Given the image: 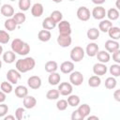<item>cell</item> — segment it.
Instances as JSON below:
<instances>
[{"label":"cell","mask_w":120,"mask_h":120,"mask_svg":"<svg viewBox=\"0 0 120 120\" xmlns=\"http://www.w3.org/2000/svg\"><path fill=\"white\" fill-rule=\"evenodd\" d=\"M36 66V61L33 57H25L23 59H19L16 61V69L21 73H25L32 70Z\"/></svg>","instance_id":"6da1fadb"},{"label":"cell","mask_w":120,"mask_h":120,"mask_svg":"<svg viewBox=\"0 0 120 120\" xmlns=\"http://www.w3.org/2000/svg\"><path fill=\"white\" fill-rule=\"evenodd\" d=\"M11 50L20 55H26L30 52V46L20 38H14L11 42Z\"/></svg>","instance_id":"7a4b0ae2"},{"label":"cell","mask_w":120,"mask_h":120,"mask_svg":"<svg viewBox=\"0 0 120 120\" xmlns=\"http://www.w3.org/2000/svg\"><path fill=\"white\" fill-rule=\"evenodd\" d=\"M84 50L80 46H75L70 51V59L73 62H80L84 57Z\"/></svg>","instance_id":"3957f363"},{"label":"cell","mask_w":120,"mask_h":120,"mask_svg":"<svg viewBox=\"0 0 120 120\" xmlns=\"http://www.w3.org/2000/svg\"><path fill=\"white\" fill-rule=\"evenodd\" d=\"M59 35L70 36L71 34V25L68 21H60L58 23Z\"/></svg>","instance_id":"277c9868"},{"label":"cell","mask_w":120,"mask_h":120,"mask_svg":"<svg viewBox=\"0 0 120 120\" xmlns=\"http://www.w3.org/2000/svg\"><path fill=\"white\" fill-rule=\"evenodd\" d=\"M69 82L75 86H79L83 82V75L80 71H72L69 73Z\"/></svg>","instance_id":"5b68a950"},{"label":"cell","mask_w":120,"mask_h":120,"mask_svg":"<svg viewBox=\"0 0 120 120\" xmlns=\"http://www.w3.org/2000/svg\"><path fill=\"white\" fill-rule=\"evenodd\" d=\"M91 12L86 7H80L77 10V17L82 22H86L90 19Z\"/></svg>","instance_id":"8992f818"},{"label":"cell","mask_w":120,"mask_h":120,"mask_svg":"<svg viewBox=\"0 0 120 120\" xmlns=\"http://www.w3.org/2000/svg\"><path fill=\"white\" fill-rule=\"evenodd\" d=\"M7 79L10 83L15 84L21 79V72H19L17 69H9L7 73Z\"/></svg>","instance_id":"52a82bcc"},{"label":"cell","mask_w":120,"mask_h":120,"mask_svg":"<svg viewBox=\"0 0 120 120\" xmlns=\"http://www.w3.org/2000/svg\"><path fill=\"white\" fill-rule=\"evenodd\" d=\"M58 91H59V94L62 96H68L72 93L73 88L71 83L65 82H61L58 85Z\"/></svg>","instance_id":"ba28073f"},{"label":"cell","mask_w":120,"mask_h":120,"mask_svg":"<svg viewBox=\"0 0 120 120\" xmlns=\"http://www.w3.org/2000/svg\"><path fill=\"white\" fill-rule=\"evenodd\" d=\"M91 15L96 20H103L106 16V9L101 6H97L93 8Z\"/></svg>","instance_id":"9c48e42d"},{"label":"cell","mask_w":120,"mask_h":120,"mask_svg":"<svg viewBox=\"0 0 120 120\" xmlns=\"http://www.w3.org/2000/svg\"><path fill=\"white\" fill-rule=\"evenodd\" d=\"M27 84L31 89H34V90L38 89L41 86V79L37 75L31 76L27 80Z\"/></svg>","instance_id":"30bf717a"},{"label":"cell","mask_w":120,"mask_h":120,"mask_svg":"<svg viewBox=\"0 0 120 120\" xmlns=\"http://www.w3.org/2000/svg\"><path fill=\"white\" fill-rule=\"evenodd\" d=\"M93 72L95 75H98V76L105 75L107 72V67L103 63H100V62L97 63L93 66Z\"/></svg>","instance_id":"8fae6325"},{"label":"cell","mask_w":120,"mask_h":120,"mask_svg":"<svg viewBox=\"0 0 120 120\" xmlns=\"http://www.w3.org/2000/svg\"><path fill=\"white\" fill-rule=\"evenodd\" d=\"M72 42V38L70 36H63V35H59L57 38V43L58 45H60L63 48H67L68 46L71 45Z\"/></svg>","instance_id":"7c38bea8"},{"label":"cell","mask_w":120,"mask_h":120,"mask_svg":"<svg viewBox=\"0 0 120 120\" xmlns=\"http://www.w3.org/2000/svg\"><path fill=\"white\" fill-rule=\"evenodd\" d=\"M60 70L62 73L69 74L74 70V64L71 61H65L60 65Z\"/></svg>","instance_id":"4fadbf2b"},{"label":"cell","mask_w":120,"mask_h":120,"mask_svg":"<svg viewBox=\"0 0 120 120\" xmlns=\"http://www.w3.org/2000/svg\"><path fill=\"white\" fill-rule=\"evenodd\" d=\"M1 14L5 17H8V18H10L14 15V8L11 5H8V4H5L1 7Z\"/></svg>","instance_id":"5bb4252c"},{"label":"cell","mask_w":120,"mask_h":120,"mask_svg":"<svg viewBox=\"0 0 120 120\" xmlns=\"http://www.w3.org/2000/svg\"><path fill=\"white\" fill-rule=\"evenodd\" d=\"M105 49L108 52H113L117 50H119V43L116 40L109 39L105 42Z\"/></svg>","instance_id":"9a60e30c"},{"label":"cell","mask_w":120,"mask_h":120,"mask_svg":"<svg viewBox=\"0 0 120 120\" xmlns=\"http://www.w3.org/2000/svg\"><path fill=\"white\" fill-rule=\"evenodd\" d=\"M98 46L97 43L95 42H92V43H89L87 46H86V49H85V52L88 56L90 57H94L96 56V54L98 53Z\"/></svg>","instance_id":"2e32d148"},{"label":"cell","mask_w":120,"mask_h":120,"mask_svg":"<svg viewBox=\"0 0 120 120\" xmlns=\"http://www.w3.org/2000/svg\"><path fill=\"white\" fill-rule=\"evenodd\" d=\"M43 11H44L43 6L40 3H36L31 8V13L34 17H40L43 14Z\"/></svg>","instance_id":"e0dca14e"},{"label":"cell","mask_w":120,"mask_h":120,"mask_svg":"<svg viewBox=\"0 0 120 120\" xmlns=\"http://www.w3.org/2000/svg\"><path fill=\"white\" fill-rule=\"evenodd\" d=\"M37 99L32 96H26L23 98V106L25 109H32L36 106Z\"/></svg>","instance_id":"ac0fdd59"},{"label":"cell","mask_w":120,"mask_h":120,"mask_svg":"<svg viewBox=\"0 0 120 120\" xmlns=\"http://www.w3.org/2000/svg\"><path fill=\"white\" fill-rule=\"evenodd\" d=\"M56 26V22L51 18V17H47L43 20L42 22V27L43 29H46V30H52V29H54Z\"/></svg>","instance_id":"d6986e66"},{"label":"cell","mask_w":120,"mask_h":120,"mask_svg":"<svg viewBox=\"0 0 120 120\" xmlns=\"http://www.w3.org/2000/svg\"><path fill=\"white\" fill-rule=\"evenodd\" d=\"M96 56H97L98 60L100 63H103V64L108 63L110 61V58H111L110 57V53L108 52H106V51H98V53L96 54Z\"/></svg>","instance_id":"ffe728a7"},{"label":"cell","mask_w":120,"mask_h":120,"mask_svg":"<svg viewBox=\"0 0 120 120\" xmlns=\"http://www.w3.org/2000/svg\"><path fill=\"white\" fill-rule=\"evenodd\" d=\"M14 92H15L16 97L17 98H23L24 97H26L28 95V89L24 85H18L15 88Z\"/></svg>","instance_id":"44dd1931"},{"label":"cell","mask_w":120,"mask_h":120,"mask_svg":"<svg viewBox=\"0 0 120 120\" xmlns=\"http://www.w3.org/2000/svg\"><path fill=\"white\" fill-rule=\"evenodd\" d=\"M38 38L40 41L42 42H47L51 39L52 38V34L49 30H46V29H43V30H40L38 34Z\"/></svg>","instance_id":"7402d4cb"},{"label":"cell","mask_w":120,"mask_h":120,"mask_svg":"<svg viewBox=\"0 0 120 120\" xmlns=\"http://www.w3.org/2000/svg\"><path fill=\"white\" fill-rule=\"evenodd\" d=\"M60 80H61V76L59 73H57L56 71L55 72H51L49 77H48V82L51 85H56L60 82Z\"/></svg>","instance_id":"603a6c76"},{"label":"cell","mask_w":120,"mask_h":120,"mask_svg":"<svg viewBox=\"0 0 120 120\" xmlns=\"http://www.w3.org/2000/svg\"><path fill=\"white\" fill-rule=\"evenodd\" d=\"M77 111L79 112V113L82 116V118L84 119V118H86L88 115H89V113H90V112H91V108H90V106L88 105V104H82V105H80L79 106V108L77 109Z\"/></svg>","instance_id":"cb8c5ba5"},{"label":"cell","mask_w":120,"mask_h":120,"mask_svg":"<svg viewBox=\"0 0 120 120\" xmlns=\"http://www.w3.org/2000/svg\"><path fill=\"white\" fill-rule=\"evenodd\" d=\"M112 26V22L110 20H101V22L98 24V30L103 33H107Z\"/></svg>","instance_id":"d4e9b609"},{"label":"cell","mask_w":120,"mask_h":120,"mask_svg":"<svg viewBox=\"0 0 120 120\" xmlns=\"http://www.w3.org/2000/svg\"><path fill=\"white\" fill-rule=\"evenodd\" d=\"M15 59H16V53L13 51H7L3 54V60L8 64L13 63L15 61Z\"/></svg>","instance_id":"484cf974"},{"label":"cell","mask_w":120,"mask_h":120,"mask_svg":"<svg viewBox=\"0 0 120 120\" xmlns=\"http://www.w3.org/2000/svg\"><path fill=\"white\" fill-rule=\"evenodd\" d=\"M108 34H109V37L112 38L113 40H117L120 38V28L116 26H112L108 30Z\"/></svg>","instance_id":"4316f807"},{"label":"cell","mask_w":120,"mask_h":120,"mask_svg":"<svg viewBox=\"0 0 120 120\" xmlns=\"http://www.w3.org/2000/svg\"><path fill=\"white\" fill-rule=\"evenodd\" d=\"M86 36L89 39L91 40H96L99 37V30L98 28H95V27H92V28H89L87 33H86Z\"/></svg>","instance_id":"83f0119b"},{"label":"cell","mask_w":120,"mask_h":120,"mask_svg":"<svg viewBox=\"0 0 120 120\" xmlns=\"http://www.w3.org/2000/svg\"><path fill=\"white\" fill-rule=\"evenodd\" d=\"M106 16L108 17V19L110 21H115L118 19L119 17V11L117 8H110L108 11H106Z\"/></svg>","instance_id":"f1b7e54d"},{"label":"cell","mask_w":120,"mask_h":120,"mask_svg":"<svg viewBox=\"0 0 120 120\" xmlns=\"http://www.w3.org/2000/svg\"><path fill=\"white\" fill-rule=\"evenodd\" d=\"M101 83V79L98 75H93L88 80V85L90 87H98Z\"/></svg>","instance_id":"f546056e"},{"label":"cell","mask_w":120,"mask_h":120,"mask_svg":"<svg viewBox=\"0 0 120 120\" xmlns=\"http://www.w3.org/2000/svg\"><path fill=\"white\" fill-rule=\"evenodd\" d=\"M68 104L71 107H76L80 104V98L77 96V95H68Z\"/></svg>","instance_id":"4dcf8cb0"},{"label":"cell","mask_w":120,"mask_h":120,"mask_svg":"<svg viewBox=\"0 0 120 120\" xmlns=\"http://www.w3.org/2000/svg\"><path fill=\"white\" fill-rule=\"evenodd\" d=\"M58 68V65L55 61H48L45 64V70L49 73L51 72H55Z\"/></svg>","instance_id":"1f68e13d"},{"label":"cell","mask_w":120,"mask_h":120,"mask_svg":"<svg viewBox=\"0 0 120 120\" xmlns=\"http://www.w3.org/2000/svg\"><path fill=\"white\" fill-rule=\"evenodd\" d=\"M12 18L14 19V21L16 22L17 24H22L25 22L26 20V16L23 12H17V13H14V15L12 16Z\"/></svg>","instance_id":"d6a6232c"},{"label":"cell","mask_w":120,"mask_h":120,"mask_svg":"<svg viewBox=\"0 0 120 120\" xmlns=\"http://www.w3.org/2000/svg\"><path fill=\"white\" fill-rule=\"evenodd\" d=\"M17 23L16 22L14 21L13 18H8L6 22H5V28L8 30V31H13L15 30V28L17 27Z\"/></svg>","instance_id":"836d02e7"},{"label":"cell","mask_w":120,"mask_h":120,"mask_svg":"<svg viewBox=\"0 0 120 120\" xmlns=\"http://www.w3.org/2000/svg\"><path fill=\"white\" fill-rule=\"evenodd\" d=\"M116 84H117V82L114 77H108L105 80V87L107 89H113L115 88Z\"/></svg>","instance_id":"e575fe53"},{"label":"cell","mask_w":120,"mask_h":120,"mask_svg":"<svg viewBox=\"0 0 120 120\" xmlns=\"http://www.w3.org/2000/svg\"><path fill=\"white\" fill-rule=\"evenodd\" d=\"M59 95L60 94H59L58 89H51V90H49L47 92L46 98L48 99H50V100H55V99H57L59 98Z\"/></svg>","instance_id":"d590c367"},{"label":"cell","mask_w":120,"mask_h":120,"mask_svg":"<svg viewBox=\"0 0 120 120\" xmlns=\"http://www.w3.org/2000/svg\"><path fill=\"white\" fill-rule=\"evenodd\" d=\"M31 0H19V8L22 11H26L30 8Z\"/></svg>","instance_id":"8d00e7d4"},{"label":"cell","mask_w":120,"mask_h":120,"mask_svg":"<svg viewBox=\"0 0 120 120\" xmlns=\"http://www.w3.org/2000/svg\"><path fill=\"white\" fill-rule=\"evenodd\" d=\"M0 87H1V90H2L4 93H6V94H9V93H11L12 90H13L12 84H11L9 82H2Z\"/></svg>","instance_id":"74e56055"},{"label":"cell","mask_w":120,"mask_h":120,"mask_svg":"<svg viewBox=\"0 0 120 120\" xmlns=\"http://www.w3.org/2000/svg\"><path fill=\"white\" fill-rule=\"evenodd\" d=\"M109 71H110L111 75H112L113 77H118V76H120V66L118 64L112 65L110 67Z\"/></svg>","instance_id":"f35d334b"},{"label":"cell","mask_w":120,"mask_h":120,"mask_svg":"<svg viewBox=\"0 0 120 120\" xmlns=\"http://www.w3.org/2000/svg\"><path fill=\"white\" fill-rule=\"evenodd\" d=\"M50 17L57 23V22H59L60 21H62L63 14H62V12H60L59 10H54V11H52V12L51 13V16H50Z\"/></svg>","instance_id":"ab89813d"},{"label":"cell","mask_w":120,"mask_h":120,"mask_svg":"<svg viewBox=\"0 0 120 120\" xmlns=\"http://www.w3.org/2000/svg\"><path fill=\"white\" fill-rule=\"evenodd\" d=\"M9 35L8 34V32L4 31V30H0V43L1 44H7L9 41Z\"/></svg>","instance_id":"60d3db41"},{"label":"cell","mask_w":120,"mask_h":120,"mask_svg":"<svg viewBox=\"0 0 120 120\" xmlns=\"http://www.w3.org/2000/svg\"><path fill=\"white\" fill-rule=\"evenodd\" d=\"M68 101L65 100V99H60L56 102V108L59 110V111H65L67 108H68Z\"/></svg>","instance_id":"b9f144b4"},{"label":"cell","mask_w":120,"mask_h":120,"mask_svg":"<svg viewBox=\"0 0 120 120\" xmlns=\"http://www.w3.org/2000/svg\"><path fill=\"white\" fill-rule=\"evenodd\" d=\"M24 112H25V111H24L23 108H18V109L15 111V117H16V119L22 120V117H23Z\"/></svg>","instance_id":"7bdbcfd3"},{"label":"cell","mask_w":120,"mask_h":120,"mask_svg":"<svg viewBox=\"0 0 120 120\" xmlns=\"http://www.w3.org/2000/svg\"><path fill=\"white\" fill-rule=\"evenodd\" d=\"M8 112V105L4 103H0V117H4Z\"/></svg>","instance_id":"ee69618b"},{"label":"cell","mask_w":120,"mask_h":120,"mask_svg":"<svg viewBox=\"0 0 120 120\" xmlns=\"http://www.w3.org/2000/svg\"><path fill=\"white\" fill-rule=\"evenodd\" d=\"M112 60L116 63V64H119L120 63V51L117 50L115 52H112Z\"/></svg>","instance_id":"f6af8a7d"},{"label":"cell","mask_w":120,"mask_h":120,"mask_svg":"<svg viewBox=\"0 0 120 120\" xmlns=\"http://www.w3.org/2000/svg\"><path fill=\"white\" fill-rule=\"evenodd\" d=\"M71 120H83V118H82V116L79 113V112L76 110V111H74V112H72V114H71Z\"/></svg>","instance_id":"bcb514c9"},{"label":"cell","mask_w":120,"mask_h":120,"mask_svg":"<svg viewBox=\"0 0 120 120\" xmlns=\"http://www.w3.org/2000/svg\"><path fill=\"white\" fill-rule=\"evenodd\" d=\"M113 98H114V99H115L116 101H120V90H119V89H117V90L114 91V93H113Z\"/></svg>","instance_id":"7dc6e473"},{"label":"cell","mask_w":120,"mask_h":120,"mask_svg":"<svg viewBox=\"0 0 120 120\" xmlns=\"http://www.w3.org/2000/svg\"><path fill=\"white\" fill-rule=\"evenodd\" d=\"M5 100H6V93L0 90V103H3Z\"/></svg>","instance_id":"c3c4849f"},{"label":"cell","mask_w":120,"mask_h":120,"mask_svg":"<svg viewBox=\"0 0 120 120\" xmlns=\"http://www.w3.org/2000/svg\"><path fill=\"white\" fill-rule=\"evenodd\" d=\"M105 1H106V0H92V2H93L94 4H96V5H101V4H103Z\"/></svg>","instance_id":"681fc988"},{"label":"cell","mask_w":120,"mask_h":120,"mask_svg":"<svg viewBox=\"0 0 120 120\" xmlns=\"http://www.w3.org/2000/svg\"><path fill=\"white\" fill-rule=\"evenodd\" d=\"M4 119H5V120H8V119L14 120V119H15V116H13V115H7V116H4Z\"/></svg>","instance_id":"f907efd6"},{"label":"cell","mask_w":120,"mask_h":120,"mask_svg":"<svg viewBox=\"0 0 120 120\" xmlns=\"http://www.w3.org/2000/svg\"><path fill=\"white\" fill-rule=\"evenodd\" d=\"M88 117V119L90 120V119H97V120H98V116H96V115H92V116H87Z\"/></svg>","instance_id":"816d5d0a"},{"label":"cell","mask_w":120,"mask_h":120,"mask_svg":"<svg viewBox=\"0 0 120 120\" xmlns=\"http://www.w3.org/2000/svg\"><path fill=\"white\" fill-rule=\"evenodd\" d=\"M116 8L117 9L120 8V7H119V0H116Z\"/></svg>","instance_id":"f5cc1de1"},{"label":"cell","mask_w":120,"mask_h":120,"mask_svg":"<svg viewBox=\"0 0 120 120\" xmlns=\"http://www.w3.org/2000/svg\"><path fill=\"white\" fill-rule=\"evenodd\" d=\"M2 52H3V47H2V45H0V55L2 54Z\"/></svg>","instance_id":"db71d44e"},{"label":"cell","mask_w":120,"mask_h":120,"mask_svg":"<svg viewBox=\"0 0 120 120\" xmlns=\"http://www.w3.org/2000/svg\"><path fill=\"white\" fill-rule=\"evenodd\" d=\"M53 2H55V3H61L63 0H52Z\"/></svg>","instance_id":"11a10c76"},{"label":"cell","mask_w":120,"mask_h":120,"mask_svg":"<svg viewBox=\"0 0 120 120\" xmlns=\"http://www.w3.org/2000/svg\"><path fill=\"white\" fill-rule=\"evenodd\" d=\"M1 68H2V61L0 60V69H1Z\"/></svg>","instance_id":"9f6ffc18"},{"label":"cell","mask_w":120,"mask_h":120,"mask_svg":"<svg viewBox=\"0 0 120 120\" xmlns=\"http://www.w3.org/2000/svg\"><path fill=\"white\" fill-rule=\"evenodd\" d=\"M69 1H75V0H69Z\"/></svg>","instance_id":"6f0895ef"},{"label":"cell","mask_w":120,"mask_h":120,"mask_svg":"<svg viewBox=\"0 0 120 120\" xmlns=\"http://www.w3.org/2000/svg\"><path fill=\"white\" fill-rule=\"evenodd\" d=\"M9 1H15V0H9Z\"/></svg>","instance_id":"680465c9"},{"label":"cell","mask_w":120,"mask_h":120,"mask_svg":"<svg viewBox=\"0 0 120 120\" xmlns=\"http://www.w3.org/2000/svg\"><path fill=\"white\" fill-rule=\"evenodd\" d=\"M0 5H1V0H0Z\"/></svg>","instance_id":"91938a15"}]
</instances>
